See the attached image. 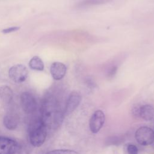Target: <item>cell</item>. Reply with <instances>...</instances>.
Wrapping results in <instances>:
<instances>
[{
  "instance_id": "ffe728a7",
  "label": "cell",
  "mask_w": 154,
  "mask_h": 154,
  "mask_svg": "<svg viewBox=\"0 0 154 154\" xmlns=\"http://www.w3.org/2000/svg\"><path fill=\"white\" fill-rule=\"evenodd\" d=\"M117 70V67L116 66H114L112 67L111 68V69L109 70L108 73V78H112L116 73Z\"/></svg>"
},
{
  "instance_id": "6da1fadb",
  "label": "cell",
  "mask_w": 154,
  "mask_h": 154,
  "mask_svg": "<svg viewBox=\"0 0 154 154\" xmlns=\"http://www.w3.org/2000/svg\"><path fill=\"white\" fill-rule=\"evenodd\" d=\"M40 117L47 129H57L61 125L64 117V109L57 96L51 91L47 92L41 103Z\"/></svg>"
},
{
  "instance_id": "8fae6325",
  "label": "cell",
  "mask_w": 154,
  "mask_h": 154,
  "mask_svg": "<svg viewBox=\"0 0 154 154\" xmlns=\"http://www.w3.org/2000/svg\"><path fill=\"white\" fill-rule=\"evenodd\" d=\"M67 67L66 65L60 62L53 63L50 68V72L55 80H60L64 78L66 73Z\"/></svg>"
},
{
  "instance_id": "30bf717a",
  "label": "cell",
  "mask_w": 154,
  "mask_h": 154,
  "mask_svg": "<svg viewBox=\"0 0 154 154\" xmlns=\"http://www.w3.org/2000/svg\"><path fill=\"white\" fill-rule=\"evenodd\" d=\"M0 101L5 108L14 103L13 93L11 88L7 85L0 87Z\"/></svg>"
},
{
  "instance_id": "5b68a950",
  "label": "cell",
  "mask_w": 154,
  "mask_h": 154,
  "mask_svg": "<svg viewBox=\"0 0 154 154\" xmlns=\"http://www.w3.org/2000/svg\"><path fill=\"white\" fill-rule=\"evenodd\" d=\"M136 141L142 146H149L154 142V131L150 128L141 126L135 133Z\"/></svg>"
},
{
  "instance_id": "9c48e42d",
  "label": "cell",
  "mask_w": 154,
  "mask_h": 154,
  "mask_svg": "<svg viewBox=\"0 0 154 154\" xmlns=\"http://www.w3.org/2000/svg\"><path fill=\"white\" fill-rule=\"evenodd\" d=\"M18 143L16 140L0 136V154H16Z\"/></svg>"
},
{
  "instance_id": "7c38bea8",
  "label": "cell",
  "mask_w": 154,
  "mask_h": 154,
  "mask_svg": "<svg viewBox=\"0 0 154 154\" xmlns=\"http://www.w3.org/2000/svg\"><path fill=\"white\" fill-rule=\"evenodd\" d=\"M138 115L141 118L146 120L150 121L154 119V108L150 105H142L138 109Z\"/></svg>"
},
{
  "instance_id": "d6986e66",
  "label": "cell",
  "mask_w": 154,
  "mask_h": 154,
  "mask_svg": "<svg viewBox=\"0 0 154 154\" xmlns=\"http://www.w3.org/2000/svg\"><path fill=\"white\" fill-rule=\"evenodd\" d=\"M19 29H20V27H19V26H11V27H9V28L2 29V32L4 34H8V33L17 31Z\"/></svg>"
},
{
  "instance_id": "5bb4252c",
  "label": "cell",
  "mask_w": 154,
  "mask_h": 154,
  "mask_svg": "<svg viewBox=\"0 0 154 154\" xmlns=\"http://www.w3.org/2000/svg\"><path fill=\"white\" fill-rule=\"evenodd\" d=\"M18 146L16 154H30L31 152V144L23 141L17 142Z\"/></svg>"
},
{
  "instance_id": "3957f363",
  "label": "cell",
  "mask_w": 154,
  "mask_h": 154,
  "mask_svg": "<svg viewBox=\"0 0 154 154\" xmlns=\"http://www.w3.org/2000/svg\"><path fill=\"white\" fill-rule=\"evenodd\" d=\"M20 105L23 112L28 116L36 115L38 104L34 95L28 91L23 92L20 97Z\"/></svg>"
},
{
  "instance_id": "2e32d148",
  "label": "cell",
  "mask_w": 154,
  "mask_h": 154,
  "mask_svg": "<svg viewBox=\"0 0 154 154\" xmlns=\"http://www.w3.org/2000/svg\"><path fill=\"white\" fill-rule=\"evenodd\" d=\"M45 154H79L75 150L70 149H57L48 152Z\"/></svg>"
},
{
  "instance_id": "8992f818",
  "label": "cell",
  "mask_w": 154,
  "mask_h": 154,
  "mask_svg": "<svg viewBox=\"0 0 154 154\" xmlns=\"http://www.w3.org/2000/svg\"><path fill=\"white\" fill-rule=\"evenodd\" d=\"M8 75L12 81L16 83H20L26 79L28 70L23 64H16L9 69Z\"/></svg>"
},
{
  "instance_id": "ba28073f",
  "label": "cell",
  "mask_w": 154,
  "mask_h": 154,
  "mask_svg": "<svg viewBox=\"0 0 154 154\" xmlns=\"http://www.w3.org/2000/svg\"><path fill=\"white\" fill-rule=\"evenodd\" d=\"M81 100L82 96L79 92L76 91L71 92L67 99L64 109V116H69L79 106Z\"/></svg>"
},
{
  "instance_id": "4fadbf2b",
  "label": "cell",
  "mask_w": 154,
  "mask_h": 154,
  "mask_svg": "<svg viewBox=\"0 0 154 154\" xmlns=\"http://www.w3.org/2000/svg\"><path fill=\"white\" fill-rule=\"evenodd\" d=\"M29 66L31 69L42 71L44 69V63L38 56L33 57L29 62Z\"/></svg>"
},
{
  "instance_id": "277c9868",
  "label": "cell",
  "mask_w": 154,
  "mask_h": 154,
  "mask_svg": "<svg viewBox=\"0 0 154 154\" xmlns=\"http://www.w3.org/2000/svg\"><path fill=\"white\" fill-rule=\"evenodd\" d=\"M20 117L14 105L6 108V112L3 118V124L8 130L16 129L19 125Z\"/></svg>"
},
{
  "instance_id": "7a4b0ae2",
  "label": "cell",
  "mask_w": 154,
  "mask_h": 154,
  "mask_svg": "<svg viewBox=\"0 0 154 154\" xmlns=\"http://www.w3.org/2000/svg\"><path fill=\"white\" fill-rule=\"evenodd\" d=\"M47 129L40 117V114L29 117L28 125V136L29 144L34 147H40L43 144L47 136Z\"/></svg>"
},
{
  "instance_id": "9a60e30c",
  "label": "cell",
  "mask_w": 154,
  "mask_h": 154,
  "mask_svg": "<svg viewBox=\"0 0 154 154\" xmlns=\"http://www.w3.org/2000/svg\"><path fill=\"white\" fill-rule=\"evenodd\" d=\"M123 141V138L121 137L117 136H112L108 137L106 140V145H119Z\"/></svg>"
},
{
  "instance_id": "52a82bcc",
  "label": "cell",
  "mask_w": 154,
  "mask_h": 154,
  "mask_svg": "<svg viewBox=\"0 0 154 154\" xmlns=\"http://www.w3.org/2000/svg\"><path fill=\"white\" fill-rule=\"evenodd\" d=\"M105 120V116L101 110H96L91 115L89 120V127L93 134L97 133L103 127Z\"/></svg>"
},
{
  "instance_id": "e0dca14e",
  "label": "cell",
  "mask_w": 154,
  "mask_h": 154,
  "mask_svg": "<svg viewBox=\"0 0 154 154\" xmlns=\"http://www.w3.org/2000/svg\"><path fill=\"white\" fill-rule=\"evenodd\" d=\"M109 0H85L82 2L81 3L80 5L81 6H86L94 4H100L105 2H107Z\"/></svg>"
},
{
  "instance_id": "ac0fdd59",
  "label": "cell",
  "mask_w": 154,
  "mask_h": 154,
  "mask_svg": "<svg viewBox=\"0 0 154 154\" xmlns=\"http://www.w3.org/2000/svg\"><path fill=\"white\" fill-rule=\"evenodd\" d=\"M127 152L128 154H138V149L134 144H129L127 147Z\"/></svg>"
}]
</instances>
